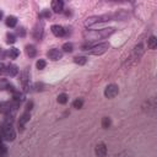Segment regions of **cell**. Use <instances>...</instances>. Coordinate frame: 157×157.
<instances>
[{
    "label": "cell",
    "mask_w": 157,
    "mask_h": 157,
    "mask_svg": "<svg viewBox=\"0 0 157 157\" xmlns=\"http://www.w3.org/2000/svg\"><path fill=\"white\" fill-rule=\"evenodd\" d=\"M114 32H115L114 27H107V28H101L98 31H86L84 33V37L87 41H95V39H99V38H107Z\"/></svg>",
    "instance_id": "cell-1"
},
{
    "label": "cell",
    "mask_w": 157,
    "mask_h": 157,
    "mask_svg": "<svg viewBox=\"0 0 157 157\" xmlns=\"http://www.w3.org/2000/svg\"><path fill=\"white\" fill-rule=\"evenodd\" d=\"M111 20H113V14L101 15V16H91V17L86 19L85 26L86 27H90V26H93V25H97V23H101V22H107V21H111Z\"/></svg>",
    "instance_id": "cell-2"
},
{
    "label": "cell",
    "mask_w": 157,
    "mask_h": 157,
    "mask_svg": "<svg viewBox=\"0 0 157 157\" xmlns=\"http://www.w3.org/2000/svg\"><path fill=\"white\" fill-rule=\"evenodd\" d=\"M0 133H1L3 139L7 140V141H14L16 138V133H15V130L12 129L11 124H3L0 126Z\"/></svg>",
    "instance_id": "cell-3"
},
{
    "label": "cell",
    "mask_w": 157,
    "mask_h": 157,
    "mask_svg": "<svg viewBox=\"0 0 157 157\" xmlns=\"http://www.w3.org/2000/svg\"><path fill=\"white\" fill-rule=\"evenodd\" d=\"M108 48H109L108 43H98V44H93L87 52L88 54H92V55H101L103 53H106Z\"/></svg>",
    "instance_id": "cell-4"
},
{
    "label": "cell",
    "mask_w": 157,
    "mask_h": 157,
    "mask_svg": "<svg viewBox=\"0 0 157 157\" xmlns=\"http://www.w3.org/2000/svg\"><path fill=\"white\" fill-rule=\"evenodd\" d=\"M19 104H20V103H17V102H15V101H14V103L1 102V103H0V113L4 114V115H7V114H10V112H11L12 109H16V108L19 107Z\"/></svg>",
    "instance_id": "cell-5"
},
{
    "label": "cell",
    "mask_w": 157,
    "mask_h": 157,
    "mask_svg": "<svg viewBox=\"0 0 157 157\" xmlns=\"http://www.w3.org/2000/svg\"><path fill=\"white\" fill-rule=\"evenodd\" d=\"M118 92H119V88H118V86L114 85V84H111L104 88V96L107 98H114L118 95Z\"/></svg>",
    "instance_id": "cell-6"
},
{
    "label": "cell",
    "mask_w": 157,
    "mask_h": 157,
    "mask_svg": "<svg viewBox=\"0 0 157 157\" xmlns=\"http://www.w3.org/2000/svg\"><path fill=\"white\" fill-rule=\"evenodd\" d=\"M50 31H52V33H53L55 37H64V36H67V28L63 27V26H60V25H53L50 27Z\"/></svg>",
    "instance_id": "cell-7"
},
{
    "label": "cell",
    "mask_w": 157,
    "mask_h": 157,
    "mask_svg": "<svg viewBox=\"0 0 157 157\" xmlns=\"http://www.w3.org/2000/svg\"><path fill=\"white\" fill-rule=\"evenodd\" d=\"M47 57L50 59V60H53V61H57L59 59H61L63 57V52L57 49V48H53V49H50L47 52Z\"/></svg>",
    "instance_id": "cell-8"
},
{
    "label": "cell",
    "mask_w": 157,
    "mask_h": 157,
    "mask_svg": "<svg viewBox=\"0 0 157 157\" xmlns=\"http://www.w3.org/2000/svg\"><path fill=\"white\" fill-rule=\"evenodd\" d=\"M43 22L41 21V22H38L37 25H36V27H34V30H33V37L37 39V41H41L42 39V37H43Z\"/></svg>",
    "instance_id": "cell-9"
},
{
    "label": "cell",
    "mask_w": 157,
    "mask_h": 157,
    "mask_svg": "<svg viewBox=\"0 0 157 157\" xmlns=\"http://www.w3.org/2000/svg\"><path fill=\"white\" fill-rule=\"evenodd\" d=\"M30 119H31L30 112H25V113L20 117V119H19V129H20V130H23L25 124L27 123V122H30Z\"/></svg>",
    "instance_id": "cell-10"
},
{
    "label": "cell",
    "mask_w": 157,
    "mask_h": 157,
    "mask_svg": "<svg viewBox=\"0 0 157 157\" xmlns=\"http://www.w3.org/2000/svg\"><path fill=\"white\" fill-rule=\"evenodd\" d=\"M95 151H96V155L98 157H106V155H107V146L104 145V144H97Z\"/></svg>",
    "instance_id": "cell-11"
},
{
    "label": "cell",
    "mask_w": 157,
    "mask_h": 157,
    "mask_svg": "<svg viewBox=\"0 0 157 157\" xmlns=\"http://www.w3.org/2000/svg\"><path fill=\"white\" fill-rule=\"evenodd\" d=\"M64 9V3L61 0H53L52 1V10L54 12H61Z\"/></svg>",
    "instance_id": "cell-12"
},
{
    "label": "cell",
    "mask_w": 157,
    "mask_h": 157,
    "mask_svg": "<svg viewBox=\"0 0 157 157\" xmlns=\"http://www.w3.org/2000/svg\"><path fill=\"white\" fill-rule=\"evenodd\" d=\"M19 74V68L15 64H9L6 65V75L9 76H16Z\"/></svg>",
    "instance_id": "cell-13"
},
{
    "label": "cell",
    "mask_w": 157,
    "mask_h": 157,
    "mask_svg": "<svg viewBox=\"0 0 157 157\" xmlns=\"http://www.w3.org/2000/svg\"><path fill=\"white\" fill-rule=\"evenodd\" d=\"M5 23H6V26L7 27H10V28H12V27H15V26L17 25V17L16 16H7L6 17V20H5Z\"/></svg>",
    "instance_id": "cell-14"
},
{
    "label": "cell",
    "mask_w": 157,
    "mask_h": 157,
    "mask_svg": "<svg viewBox=\"0 0 157 157\" xmlns=\"http://www.w3.org/2000/svg\"><path fill=\"white\" fill-rule=\"evenodd\" d=\"M26 54H27L30 58H34L37 55V49L32 44H28V46H26Z\"/></svg>",
    "instance_id": "cell-15"
},
{
    "label": "cell",
    "mask_w": 157,
    "mask_h": 157,
    "mask_svg": "<svg viewBox=\"0 0 157 157\" xmlns=\"http://www.w3.org/2000/svg\"><path fill=\"white\" fill-rule=\"evenodd\" d=\"M7 55H9L11 59H16V58L20 55V50H19L17 48H15V47H12V48H10V49L7 50Z\"/></svg>",
    "instance_id": "cell-16"
},
{
    "label": "cell",
    "mask_w": 157,
    "mask_h": 157,
    "mask_svg": "<svg viewBox=\"0 0 157 157\" xmlns=\"http://www.w3.org/2000/svg\"><path fill=\"white\" fill-rule=\"evenodd\" d=\"M12 97H14V101L17 103L25 101V95H23V92H20V91H16V92L12 93Z\"/></svg>",
    "instance_id": "cell-17"
},
{
    "label": "cell",
    "mask_w": 157,
    "mask_h": 157,
    "mask_svg": "<svg viewBox=\"0 0 157 157\" xmlns=\"http://www.w3.org/2000/svg\"><path fill=\"white\" fill-rule=\"evenodd\" d=\"M147 46L150 49H155L157 47V39L155 36H151L149 39H147Z\"/></svg>",
    "instance_id": "cell-18"
},
{
    "label": "cell",
    "mask_w": 157,
    "mask_h": 157,
    "mask_svg": "<svg viewBox=\"0 0 157 157\" xmlns=\"http://www.w3.org/2000/svg\"><path fill=\"white\" fill-rule=\"evenodd\" d=\"M142 53H144V47H142V44H138V46L134 48V55H135V58H140Z\"/></svg>",
    "instance_id": "cell-19"
},
{
    "label": "cell",
    "mask_w": 157,
    "mask_h": 157,
    "mask_svg": "<svg viewBox=\"0 0 157 157\" xmlns=\"http://www.w3.org/2000/svg\"><path fill=\"white\" fill-rule=\"evenodd\" d=\"M68 101H69V96H68L67 93H60V95L58 96V102H59L60 104H67Z\"/></svg>",
    "instance_id": "cell-20"
},
{
    "label": "cell",
    "mask_w": 157,
    "mask_h": 157,
    "mask_svg": "<svg viewBox=\"0 0 157 157\" xmlns=\"http://www.w3.org/2000/svg\"><path fill=\"white\" fill-rule=\"evenodd\" d=\"M86 61H87V58H86V57H82V55L74 58V63H75V64H78V65H85Z\"/></svg>",
    "instance_id": "cell-21"
},
{
    "label": "cell",
    "mask_w": 157,
    "mask_h": 157,
    "mask_svg": "<svg viewBox=\"0 0 157 157\" xmlns=\"http://www.w3.org/2000/svg\"><path fill=\"white\" fill-rule=\"evenodd\" d=\"M10 82L6 80V78H0V91H5L9 88Z\"/></svg>",
    "instance_id": "cell-22"
},
{
    "label": "cell",
    "mask_w": 157,
    "mask_h": 157,
    "mask_svg": "<svg viewBox=\"0 0 157 157\" xmlns=\"http://www.w3.org/2000/svg\"><path fill=\"white\" fill-rule=\"evenodd\" d=\"M16 42V36L14 34V33H7L6 34V43H9V44H14Z\"/></svg>",
    "instance_id": "cell-23"
},
{
    "label": "cell",
    "mask_w": 157,
    "mask_h": 157,
    "mask_svg": "<svg viewBox=\"0 0 157 157\" xmlns=\"http://www.w3.org/2000/svg\"><path fill=\"white\" fill-rule=\"evenodd\" d=\"M63 50L65 52V53H71V52L74 50V46H73V43H69V42L64 43V44H63Z\"/></svg>",
    "instance_id": "cell-24"
},
{
    "label": "cell",
    "mask_w": 157,
    "mask_h": 157,
    "mask_svg": "<svg viewBox=\"0 0 157 157\" xmlns=\"http://www.w3.org/2000/svg\"><path fill=\"white\" fill-rule=\"evenodd\" d=\"M82 106H84V101H82L81 98H77V99H75V101L73 102V107L76 108V109L82 108Z\"/></svg>",
    "instance_id": "cell-25"
},
{
    "label": "cell",
    "mask_w": 157,
    "mask_h": 157,
    "mask_svg": "<svg viewBox=\"0 0 157 157\" xmlns=\"http://www.w3.org/2000/svg\"><path fill=\"white\" fill-rule=\"evenodd\" d=\"M36 67H37L38 70H43V69L47 67V61L43 60V59H39V60L36 63Z\"/></svg>",
    "instance_id": "cell-26"
},
{
    "label": "cell",
    "mask_w": 157,
    "mask_h": 157,
    "mask_svg": "<svg viewBox=\"0 0 157 157\" xmlns=\"http://www.w3.org/2000/svg\"><path fill=\"white\" fill-rule=\"evenodd\" d=\"M109 126H111V119L108 117H104L102 119V128L103 129H108Z\"/></svg>",
    "instance_id": "cell-27"
},
{
    "label": "cell",
    "mask_w": 157,
    "mask_h": 157,
    "mask_svg": "<svg viewBox=\"0 0 157 157\" xmlns=\"http://www.w3.org/2000/svg\"><path fill=\"white\" fill-rule=\"evenodd\" d=\"M39 16H41V17H46V19H49V17H50V12H49L48 10H44L43 12H41V14H39Z\"/></svg>",
    "instance_id": "cell-28"
},
{
    "label": "cell",
    "mask_w": 157,
    "mask_h": 157,
    "mask_svg": "<svg viewBox=\"0 0 157 157\" xmlns=\"http://www.w3.org/2000/svg\"><path fill=\"white\" fill-rule=\"evenodd\" d=\"M0 74H6V65L4 63H0Z\"/></svg>",
    "instance_id": "cell-29"
},
{
    "label": "cell",
    "mask_w": 157,
    "mask_h": 157,
    "mask_svg": "<svg viewBox=\"0 0 157 157\" xmlns=\"http://www.w3.org/2000/svg\"><path fill=\"white\" fill-rule=\"evenodd\" d=\"M17 33H19V34H20L21 37H25V36H26V30H25L23 27H21V28H19Z\"/></svg>",
    "instance_id": "cell-30"
},
{
    "label": "cell",
    "mask_w": 157,
    "mask_h": 157,
    "mask_svg": "<svg viewBox=\"0 0 157 157\" xmlns=\"http://www.w3.org/2000/svg\"><path fill=\"white\" fill-rule=\"evenodd\" d=\"M32 107H33V102H32V101H30V102L27 103V106H26V111L30 112V111L32 109Z\"/></svg>",
    "instance_id": "cell-31"
},
{
    "label": "cell",
    "mask_w": 157,
    "mask_h": 157,
    "mask_svg": "<svg viewBox=\"0 0 157 157\" xmlns=\"http://www.w3.org/2000/svg\"><path fill=\"white\" fill-rule=\"evenodd\" d=\"M3 17H4V12L0 10V20H3Z\"/></svg>",
    "instance_id": "cell-32"
},
{
    "label": "cell",
    "mask_w": 157,
    "mask_h": 157,
    "mask_svg": "<svg viewBox=\"0 0 157 157\" xmlns=\"http://www.w3.org/2000/svg\"><path fill=\"white\" fill-rule=\"evenodd\" d=\"M0 145H3V144H1V138H0Z\"/></svg>",
    "instance_id": "cell-33"
}]
</instances>
